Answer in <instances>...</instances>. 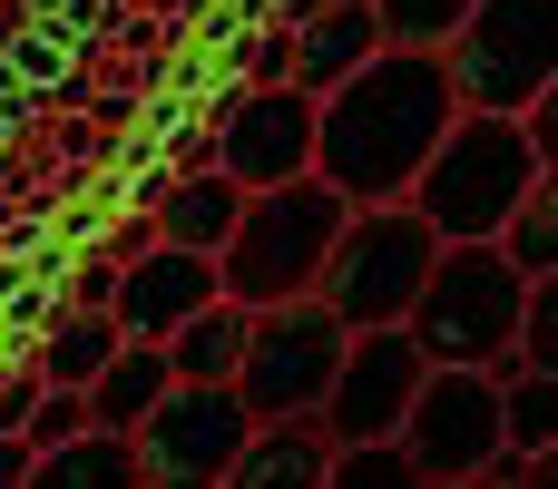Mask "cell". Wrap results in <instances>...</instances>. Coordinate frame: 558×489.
I'll use <instances>...</instances> for the list:
<instances>
[{"instance_id":"obj_1","label":"cell","mask_w":558,"mask_h":489,"mask_svg":"<svg viewBox=\"0 0 558 489\" xmlns=\"http://www.w3.org/2000/svg\"><path fill=\"white\" fill-rule=\"evenodd\" d=\"M451 69L441 49H402L383 39L363 69H343L324 98H314V176H333L353 206L373 196H402L412 167L432 157V137L451 127Z\"/></svg>"},{"instance_id":"obj_2","label":"cell","mask_w":558,"mask_h":489,"mask_svg":"<svg viewBox=\"0 0 558 489\" xmlns=\"http://www.w3.org/2000/svg\"><path fill=\"white\" fill-rule=\"evenodd\" d=\"M549 167H539V147H530V127L510 118V108H451V127L432 137V157L412 167V216L451 245V235H490L530 186H539Z\"/></svg>"},{"instance_id":"obj_3","label":"cell","mask_w":558,"mask_h":489,"mask_svg":"<svg viewBox=\"0 0 558 489\" xmlns=\"http://www.w3.org/2000/svg\"><path fill=\"white\" fill-rule=\"evenodd\" d=\"M343 206L353 196L333 176H314V167L304 176H275V186H245V206H235V225L216 245V294H235L245 314L255 304H284V294H314Z\"/></svg>"},{"instance_id":"obj_4","label":"cell","mask_w":558,"mask_h":489,"mask_svg":"<svg viewBox=\"0 0 558 489\" xmlns=\"http://www.w3.org/2000/svg\"><path fill=\"white\" fill-rule=\"evenodd\" d=\"M520 294H530V274L490 235H451L432 255V274H422V294H412L402 323H412L422 363H490L520 333Z\"/></svg>"},{"instance_id":"obj_5","label":"cell","mask_w":558,"mask_h":489,"mask_svg":"<svg viewBox=\"0 0 558 489\" xmlns=\"http://www.w3.org/2000/svg\"><path fill=\"white\" fill-rule=\"evenodd\" d=\"M432 255H441V235L412 216V196H373V206H343L314 294L343 323H402L412 294H422V274H432Z\"/></svg>"},{"instance_id":"obj_6","label":"cell","mask_w":558,"mask_h":489,"mask_svg":"<svg viewBox=\"0 0 558 489\" xmlns=\"http://www.w3.org/2000/svg\"><path fill=\"white\" fill-rule=\"evenodd\" d=\"M451 98L461 108H530L539 88H558V0H471L461 29L441 39Z\"/></svg>"},{"instance_id":"obj_7","label":"cell","mask_w":558,"mask_h":489,"mask_svg":"<svg viewBox=\"0 0 558 489\" xmlns=\"http://www.w3.org/2000/svg\"><path fill=\"white\" fill-rule=\"evenodd\" d=\"M343 314L324 304V294H284V304H255L245 314V353H235V402L255 412V421H275V412H314L324 402V382H333V353H343Z\"/></svg>"},{"instance_id":"obj_8","label":"cell","mask_w":558,"mask_h":489,"mask_svg":"<svg viewBox=\"0 0 558 489\" xmlns=\"http://www.w3.org/2000/svg\"><path fill=\"white\" fill-rule=\"evenodd\" d=\"M392 441L412 451V480H481V461L500 451V382L481 363H422Z\"/></svg>"},{"instance_id":"obj_9","label":"cell","mask_w":558,"mask_h":489,"mask_svg":"<svg viewBox=\"0 0 558 489\" xmlns=\"http://www.w3.org/2000/svg\"><path fill=\"white\" fill-rule=\"evenodd\" d=\"M412 382H422L412 323H353L343 353H333V382H324V402H314L324 441H383V431H402Z\"/></svg>"},{"instance_id":"obj_10","label":"cell","mask_w":558,"mask_h":489,"mask_svg":"<svg viewBox=\"0 0 558 489\" xmlns=\"http://www.w3.org/2000/svg\"><path fill=\"white\" fill-rule=\"evenodd\" d=\"M245 421L255 412L235 402V382H167L137 421V470L147 480H226Z\"/></svg>"},{"instance_id":"obj_11","label":"cell","mask_w":558,"mask_h":489,"mask_svg":"<svg viewBox=\"0 0 558 489\" xmlns=\"http://www.w3.org/2000/svg\"><path fill=\"white\" fill-rule=\"evenodd\" d=\"M216 167L235 186H275V176H304L314 167V88L275 78V88H235L216 108Z\"/></svg>"},{"instance_id":"obj_12","label":"cell","mask_w":558,"mask_h":489,"mask_svg":"<svg viewBox=\"0 0 558 489\" xmlns=\"http://www.w3.org/2000/svg\"><path fill=\"white\" fill-rule=\"evenodd\" d=\"M206 294H216V255L147 235L137 255H118V284H108V323H118V333H137V343H167V333H177V323H186Z\"/></svg>"},{"instance_id":"obj_13","label":"cell","mask_w":558,"mask_h":489,"mask_svg":"<svg viewBox=\"0 0 558 489\" xmlns=\"http://www.w3.org/2000/svg\"><path fill=\"white\" fill-rule=\"evenodd\" d=\"M324 421L314 412H275V421H245L235 461H226V489H324Z\"/></svg>"},{"instance_id":"obj_14","label":"cell","mask_w":558,"mask_h":489,"mask_svg":"<svg viewBox=\"0 0 558 489\" xmlns=\"http://www.w3.org/2000/svg\"><path fill=\"white\" fill-rule=\"evenodd\" d=\"M235 206H245V186H235L226 167H167V176H157V196H147V225H157L167 245L216 255V245H226V225H235Z\"/></svg>"},{"instance_id":"obj_15","label":"cell","mask_w":558,"mask_h":489,"mask_svg":"<svg viewBox=\"0 0 558 489\" xmlns=\"http://www.w3.org/2000/svg\"><path fill=\"white\" fill-rule=\"evenodd\" d=\"M373 49H383L373 0H324V10L294 29V88H314V98H324V88H333L343 69H363Z\"/></svg>"},{"instance_id":"obj_16","label":"cell","mask_w":558,"mask_h":489,"mask_svg":"<svg viewBox=\"0 0 558 489\" xmlns=\"http://www.w3.org/2000/svg\"><path fill=\"white\" fill-rule=\"evenodd\" d=\"M177 372H167V343H137V333H118V353L78 382L88 392V421H108V431H137L147 421V402L167 392Z\"/></svg>"},{"instance_id":"obj_17","label":"cell","mask_w":558,"mask_h":489,"mask_svg":"<svg viewBox=\"0 0 558 489\" xmlns=\"http://www.w3.org/2000/svg\"><path fill=\"white\" fill-rule=\"evenodd\" d=\"M29 480H69V489H137V431H108V421H78L69 441H49L39 461H29Z\"/></svg>"},{"instance_id":"obj_18","label":"cell","mask_w":558,"mask_h":489,"mask_svg":"<svg viewBox=\"0 0 558 489\" xmlns=\"http://www.w3.org/2000/svg\"><path fill=\"white\" fill-rule=\"evenodd\" d=\"M235 353H245V304H235V294H206V304L167 333V372H177V382H226Z\"/></svg>"},{"instance_id":"obj_19","label":"cell","mask_w":558,"mask_h":489,"mask_svg":"<svg viewBox=\"0 0 558 489\" xmlns=\"http://www.w3.org/2000/svg\"><path fill=\"white\" fill-rule=\"evenodd\" d=\"M108 353H118V323H108V304H69V314L39 333L29 372H39V382H88Z\"/></svg>"},{"instance_id":"obj_20","label":"cell","mask_w":558,"mask_h":489,"mask_svg":"<svg viewBox=\"0 0 558 489\" xmlns=\"http://www.w3.org/2000/svg\"><path fill=\"white\" fill-rule=\"evenodd\" d=\"M490 245H500L520 274H558V196H549V176H539V186L490 225Z\"/></svg>"},{"instance_id":"obj_21","label":"cell","mask_w":558,"mask_h":489,"mask_svg":"<svg viewBox=\"0 0 558 489\" xmlns=\"http://www.w3.org/2000/svg\"><path fill=\"white\" fill-rule=\"evenodd\" d=\"M500 441L558 451V372H500Z\"/></svg>"},{"instance_id":"obj_22","label":"cell","mask_w":558,"mask_h":489,"mask_svg":"<svg viewBox=\"0 0 558 489\" xmlns=\"http://www.w3.org/2000/svg\"><path fill=\"white\" fill-rule=\"evenodd\" d=\"M461 10H471V0H373L383 39H402V49H441V39L461 29Z\"/></svg>"},{"instance_id":"obj_23","label":"cell","mask_w":558,"mask_h":489,"mask_svg":"<svg viewBox=\"0 0 558 489\" xmlns=\"http://www.w3.org/2000/svg\"><path fill=\"white\" fill-rule=\"evenodd\" d=\"M275 78H294V29L284 20H265V39L245 49V88H275Z\"/></svg>"},{"instance_id":"obj_24","label":"cell","mask_w":558,"mask_h":489,"mask_svg":"<svg viewBox=\"0 0 558 489\" xmlns=\"http://www.w3.org/2000/svg\"><path fill=\"white\" fill-rule=\"evenodd\" d=\"M29 392H39V372H10V382H0V431H20V412H29Z\"/></svg>"},{"instance_id":"obj_25","label":"cell","mask_w":558,"mask_h":489,"mask_svg":"<svg viewBox=\"0 0 558 489\" xmlns=\"http://www.w3.org/2000/svg\"><path fill=\"white\" fill-rule=\"evenodd\" d=\"M29 461H39V451H29L20 431H0V489H20V480H29Z\"/></svg>"},{"instance_id":"obj_26","label":"cell","mask_w":558,"mask_h":489,"mask_svg":"<svg viewBox=\"0 0 558 489\" xmlns=\"http://www.w3.org/2000/svg\"><path fill=\"white\" fill-rule=\"evenodd\" d=\"M108 284H118V255H88V274H78V304H108Z\"/></svg>"},{"instance_id":"obj_27","label":"cell","mask_w":558,"mask_h":489,"mask_svg":"<svg viewBox=\"0 0 558 489\" xmlns=\"http://www.w3.org/2000/svg\"><path fill=\"white\" fill-rule=\"evenodd\" d=\"M314 10H324V0H275V20H284V29H304Z\"/></svg>"}]
</instances>
